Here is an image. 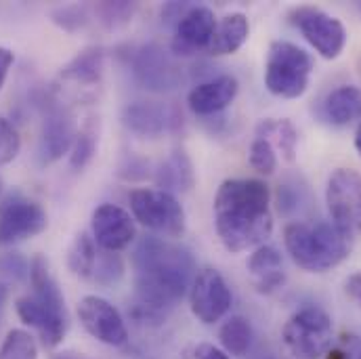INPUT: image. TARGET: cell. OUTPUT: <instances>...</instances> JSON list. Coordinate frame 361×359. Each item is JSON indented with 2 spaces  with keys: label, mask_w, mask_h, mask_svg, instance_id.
I'll list each match as a JSON object with an SVG mask.
<instances>
[{
  "label": "cell",
  "mask_w": 361,
  "mask_h": 359,
  "mask_svg": "<svg viewBox=\"0 0 361 359\" xmlns=\"http://www.w3.org/2000/svg\"><path fill=\"white\" fill-rule=\"evenodd\" d=\"M195 359H231L223 349L214 345H200L195 349Z\"/></svg>",
  "instance_id": "obj_40"
},
{
  "label": "cell",
  "mask_w": 361,
  "mask_h": 359,
  "mask_svg": "<svg viewBox=\"0 0 361 359\" xmlns=\"http://www.w3.org/2000/svg\"><path fill=\"white\" fill-rule=\"evenodd\" d=\"M118 175L126 181L145 179V177L149 175V162H145L143 158H137V156H128V158L122 162Z\"/></svg>",
  "instance_id": "obj_37"
},
{
  "label": "cell",
  "mask_w": 361,
  "mask_h": 359,
  "mask_svg": "<svg viewBox=\"0 0 361 359\" xmlns=\"http://www.w3.org/2000/svg\"><path fill=\"white\" fill-rule=\"evenodd\" d=\"M135 80L152 92H173L183 83V68L175 55L164 51L160 44H141L128 57Z\"/></svg>",
  "instance_id": "obj_9"
},
{
  "label": "cell",
  "mask_w": 361,
  "mask_h": 359,
  "mask_svg": "<svg viewBox=\"0 0 361 359\" xmlns=\"http://www.w3.org/2000/svg\"><path fill=\"white\" fill-rule=\"evenodd\" d=\"M326 204L332 223L349 238L361 233V175L353 169H336L326 187Z\"/></svg>",
  "instance_id": "obj_10"
},
{
  "label": "cell",
  "mask_w": 361,
  "mask_h": 359,
  "mask_svg": "<svg viewBox=\"0 0 361 359\" xmlns=\"http://www.w3.org/2000/svg\"><path fill=\"white\" fill-rule=\"evenodd\" d=\"M6 298H8V288H6L4 284H0V315H2V311H4Z\"/></svg>",
  "instance_id": "obj_41"
},
{
  "label": "cell",
  "mask_w": 361,
  "mask_h": 359,
  "mask_svg": "<svg viewBox=\"0 0 361 359\" xmlns=\"http://www.w3.org/2000/svg\"><path fill=\"white\" fill-rule=\"evenodd\" d=\"M103 59L105 53L99 47H89L82 53H78L63 70H61V78L70 80L74 85H82V87H94L101 83L103 76Z\"/></svg>",
  "instance_id": "obj_23"
},
{
  "label": "cell",
  "mask_w": 361,
  "mask_h": 359,
  "mask_svg": "<svg viewBox=\"0 0 361 359\" xmlns=\"http://www.w3.org/2000/svg\"><path fill=\"white\" fill-rule=\"evenodd\" d=\"M124 277V261L118 252L101 250L92 271V281L99 286H116Z\"/></svg>",
  "instance_id": "obj_30"
},
{
  "label": "cell",
  "mask_w": 361,
  "mask_h": 359,
  "mask_svg": "<svg viewBox=\"0 0 361 359\" xmlns=\"http://www.w3.org/2000/svg\"><path fill=\"white\" fill-rule=\"evenodd\" d=\"M357 6H360V8H361V2H357Z\"/></svg>",
  "instance_id": "obj_44"
},
{
  "label": "cell",
  "mask_w": 361,
  "mask_h": 359,
  "mask_svg": "<svg viewBox=\"0 0 361 359\" xmlns=\"http://www.w3.org/2000/svg\"><path fill=\"white\" fill-rule=\"evenodd\" d=\"M19 150H21V137L17 128L6 118H0V166L13 162Z\"/></svg>",
  "instance_id": "obj_34"
},
{
  "label": "cell",
  "mask_w": 361,
  "mask_h": 359,
  "mask_svg": "<svg viewBox=\"0 0 361 359\" xmlns=\"http://www.w3.org/2000/svg\"><path fill=\"white\" fill-rule=\"evenodd\" d=\"M246 269H248V275L252 279V286L261 294H273L286 281L281 255L275 246H269V244L255 248V252L248 259Z\"/></svg>",
  "instance_id": "obj_19"
},
{
  "label": "cell",
  "mask_w": 361,
  "mask_h": 359,
  "mask_svg": "<svg viewBox=\"0 0 361 359\" xmlns=\"http://www.w3.org/2000/svg\"><path fill=\"white\" fill-rule=\"evenodd\" d=\"M154 179H156L158 189H162V191H169L173 195L187 193L195 183V173H193V164H191L189 156L185 154V150L171 152L169 158L162 160L160 166L156 169Z\"/></svg>",
  "instance_id": "obj_21"
},
{
  "label": "cell",
  "mask_w": 361,
  "mask_h": 359,
  "mask_svg": "<svg viewBox=\"0 0 361 359\" xmlns=\"http://www.w3.org/2000/svg\"><path fill=\"white\" fill-rule=\"evenodd\" d=\"M135 305L166 320L189 292L195 277V259L183 244L160 236H145L133 250Z\"/></svg>",
  "instance_id": "obj_1"
},
{
  "label": "cell",
  "mask_w": 361,
  "mask_h": 359,
  "mask_svg": "<svg viewBox=\"0 0 361 359\" xmlns=\"http://www.w3.org/2000/svg\"><path fill=\"white\" fill-rule=\"evenodd\" d=\"M97 244L94 240L89 238L87 233H78L74 244L70 246L68 252V267L74 275L82 277V279H90L92 271H94V263H97Z\"/></svg>",
  "instance_id": "obj_26"
},
{
  "label": "cell",
  "mask_w": 361,
  "mask_h": 359,
  "mask_svg": "<svg viewBox=\"0 0 361 359\" xmlns=\"http://www.w3.org/2000/svg\"><path fill=\"white\" fill-rule=\"evenodd\" d=\"M0 271L11 275L13 279H27L30 277V261L23 259L19 252H8L0 259Z\"/></svg>",
  "instance_id": "obj_36"
},
{
  "label": "cell",
  "mask_w": 361,
  "mask_h": 359,
  "mask_svg": "<svg viewBox=\"0 0 361 359\" xmlns=\"http://www.w3.org/2000/svg\"><path fill=\"white\" fill-rule=\"evenodd\" d=\"M345 292H347V296H349L351 300H355L361 307V271H357V273H353V275L347 277V281H345Z\"/></svg>",
  "instance_id": "obj_39"
},
{
  "label": "cell",
  "mask_w": 361,
  "mask_h": 359,
  "mask_svg": "<svg viewBox=\"0 0 361 359\" xmlns=\"http://www.w3.org/2000/svg\"><path fill=\"white\" fill-rule=\"evenodd\" d=\"M265 359H273V358H265Z\"/></svg>",
  "instance_id": "obj_45"
},
{
  "label": "cell",
  "mask_w": 361,
  "mask_h": 359,
  "mask_svg": "<svg viewBox=\"0 0 361 359\" xmlns=\"http://www.w3.org/2000/svg\"><path fill=\"white\" fill-rule=\"evenodd\" d=\"M283 244L294 265L309 273L334 269L351 252V238L334 223L326 221L288 223L283 229Z\"/></svg>",
  "instance_id": "obj_4"
},
{
  "label": "cell",
  "mask_w": 361,
  "mask_h": 359,
  "mask_svg": "<svg viewBox=\"0 0 361 359\" xmlns=\"http://www.w3.org/2000/svg\"><path fill=\"white\" fill-rule=\"evenodd\" d=\"M0 359H38L36 339L25 330H11L0 345Z\"/></svg>",
  "instance_id": "obj_27"
},
{
  "label": "cell",
  "mask_w": 361,
  "mask_h": 359,
  "mask_svg": "<svg viewBox=\"0 0 361 359\" xmlns=\"http://www.w3.org/2000/svg\"><path fill=\"white\" fill-rule=\"evenodd\" d=\"M250 36V23L244 13H229L216 21L214 34L208 44V53L214 57L238 53Z\"/></svg>",
  "instance_id": "obj_20"
},
{
  "label": "cell",
  "mask_w": 361,
  "mask_h": 359,
  "mask_svg": "<svg viewBox=\"0 0 361 359\" xmlns=\"http://www.w3.org/2000/svg\"><path fill=\"white\" fill-rule=\"evenodd\" d=\"M53 21L66 30V32H78L82 30L90 19V8L85 4H68V6H59L51 13Z\"/></svg>",
  "instance_id": "obj_32"
},
{
  "label": "cell",
  "mask_w": 361,
  "mask_h": 359,
  "mask_svg": "<svg viewBox=\"0 0 361 359\" xmlns=\"http://www.w3.org/2000/svg\"><path fill=\"white\" fill-rule=\"evenodd\" d=\"M281 341L292 358H324L334 343L332 317L322 307H302L286 322Z\"/></svg>",
  "instance_id": "obj_6"
},
{
  "label": "cell",
  "mask_w": 361,
  "mask_h": 359,
  "mask_svg": "<svg viewBox=\"0 0 361 359\" xmlns=\"http://www.w3.org/2000/svg\"><path fill=\"white\" fill-rule=\"evenodd\" d=\"M231 288L214 267H204L195 271V277L189 288V305L191 313L202 324H216L221 322L231 309Z\"/></svg>",
  "instance_id": "obj_12"
},
{
  "label": "cell",
  "mask_w": 361,
  "mask_h": 359,
  "mask_svg": "<svg viewBox=\"0 0 361 359\" xmlns=\"http://www.w3.org/2000/svg\"><path fill=\"white\" fill-rule=\"evenodd\" d=\"M92 240L105 252H120L135 242V219L128 210L116 204H101L90 221Z\"/></svg>",
  "instance_id": "obj_14"
},
{
  "label": "cell",
  "mask_w": 361,
  "mask_h": 359,
  "mask_svg": "<svg viewBox=\"0 0 361 359\" xmlns=\"http://www.w3.org/2000/svg\"><path fill=\"white\" fill-rule=\"evenodd\" d=\"M76 135H78V128H76V120L72 111L61 105H51L42 122V130H40V143H38L40 164L44 166L53 164L59 158H63V154L72 152Z\"/></svg>",
  "instance_id": "obj_17"
},
{
  "label": "cell",
  "mask_w": 361,
  "mask_h": 359,
  "mask_svg": "<svg viewBox=\"0 0 361 359\" xmlns=\"http://www.w3.org/2000/svg\"><path fill=\"white\" fill-rule=\"evenodd\" d=\"M13 63H15V53L6 47H0V90L6 83V76H8Z\"/></svg>",
  "instance_id": "obj_38"
},
{
  "label": "cell",
  "mask_w": 361,
  "mask_h": 359,
  "mask_svg": "<svg viewBox=\"0 0 361 359\" xmlns=\"http://www.w3.org/2000/svg\"><path fill=\"white\" fill-rule=\"evenodd\" d=\"M238 90H240V85L233 76L229 74L214 76L189 90L187 105L200 118L216 116L233 103V99L238 97Z\"/></svg>",
  "instance_id": "obj_18"
},
{
  "label": "cell",
  "mask_w": 361,
  "mask_h": 359,
  "mask_svg": "<svg viewBox=\"0 0 361 359\" xmlns=\"http://www.w3.org/2000/svg\"><path fill=\"white\" fill-rule=\"evenodd\" d=\"M322 116L334 126H347L361 120V89L353 85H343L322 103Z\"/></svg>",
  "instance_id": "obj_22"
},
{
  "label": "cell",
  "mask_w": 361,
  "mask_h": 359,
  "mask_svg": "<svg viewBox=\"0 0 361 359\" xmlns=\"http://www.w3.org/2000/svg\"><path fill=\"white\" fill-rule=\"evenodd\" d=\"M214 11L202 4H191L175 25V38H173V55L175 57H189L197 51H206L210 44V38L216 28Z\"/></svg>",
  "instance_id": "obj_16"
},
{
  "label": "cell",
  "mask_w": 361,
  "mask_h": 359,
  "mask_svg": "<svg viewBox=\"0 0 361 359\" xmlns=\"http://www.w3.org/2000/svg\"><path fill=\"white\" fill-rule=\"evenodd\" d=\"M47 227V212L34 200L21 193H11L0 204V246H13L27 238H36Z\"/></svg>",
  "instance_id": "obj_11"
},
{
  "label": "cell",
  "mask_w": 361,
  "mask_h": 359,
  "mask_svg": "<svg viewBox=\"0 0 361 359\" xmlns=\"http://www.w3.org/2000/svg\"><path fill=\"white\" fill-rule=\"evenodd\" d=\"M180 120L177 107L158 101H133L122 109V124L143 139H156L166 130L179 128Z\"/></svg>",
  "instance_id": "obj_15"
},
{
  "label": "cell",
  "mask_w": 361,
  "mask_h": 359,
  "mask_svg": "<svg viewBox=\"0 0 361 359\" xmlns=\"http://www.w3.org/2000/svg\"><path fill=\"white\" fill-rule=\"evenodd\" d=\"M94 152H97V130H94V124L87 122L78 135H76V141L72 145V152H70V166L74 171H82L89 166V162L94 158Z\"/></svg>",
  "instance_id": "obj_28"
},
{
  "label": "cell",
  "mask_w": 361,
  "mask_h": 359,
  "mask_svg": "<svg viewBox=\"0 0 361 359\" xmlns=\"http://www.w3.org/2000/svg\"><path fill=\"white\" fill-rule=\"evenodd\" d=\"M248 160H250V166L269 177L275 173L277 169V156H275V147L271 145L267 139H261V137H255V141L250 143V150H248Z\"/></svg>",
  "instance_id": "obj_31"
},
{
  "label": "cell",
  "mask_w": 361,
  "mask_h": 359,
  "mask_svg": "<svg viewBox=\"0 0 361 359\" xmlns=\"http://www.w3.org/2000/svg\"><path fill=\"white\" fill-rule=\"evenodd\" d=\"M252 326L244 315H231L219 330V341L227 355L244 358L252 347Z\"/></svg>",
  "instance_id": "obj_25"
},
{
  "label": "cell",
  "mask_w": 361,
  "mask_h": 359,
  "mask_svg": "<svg viewBox=\"0 0 361 359\" xmlns=\"http://www.w3.org/2000/svg\"><path fill=\"white\" fill-rule=\"evenodd\" d=\"M133 219L160 238L185 233V210L177 195L162 189H133L128 193Z\"/></svg>",
  "instance_id": "obj_7"
},
{
  "label": "cell",
  "mask_w": 361,
  "mask_h": 359,
  "mask_svg": "<svg viewBox=\"0 0 361 359\" xmlns=\"http://www.w3.org/2000/svg\"><path fill=\"white\" fill-rule=\"evenodd\" d=\"M255 133H257V137L267 139L275 150H279L286 162H294L296 160L298 130H296V126L290 120H286V118H281V120H275V118L261 120L257 124Z\"/></svg>",
  "instance_id": "obj_24"
},
{
  "label": "cell",
  "mask_w": 361,
  "mask_h": 359,
  "mask_svg": "<svg viewBox=\"0 0 361 359\" xmlns=\"http://www.w3.org/2000/svg\"><path fill=\"white\" fill-rule=\"evenodd\" d=\"M212 210L216 236L233 255L263 246L273 231L271 193L265 181H223L216 189Z\"/></svg>",
  "instance_id": "obj_2"
},
{
  "label": "cell",
  "mask_w": 361,
  "mask_h": 359,
  "mask_svg": "<svg viewBox=\"0 0 361 359\" xmlns=\"http://www.w3.org/2000/svg\"><path fill=\"white\" fill-rule=\"evenodd\" d=\"M324 359H361V336L355 332H343Z\"/></svg>",
  "instance_id": "obj_35"
},
{
  "label": "cell",
  "mask_w": 361,
  "mask_h": 359,
  "mask_svg": "<svg viewBox=\"0 0 361 359\" xmlns=\"http://www.w3.org/2000/svg\"><path fill=\"white\" fill-rule=\"evenodd\" d=\"M290 23L302 34V38L324 57L336 59L347 47V28L345 23L317 8V6H296L290 11Z\"/></svg>",
  "instance_id": "obj_8"
},
{
  "label": "cell",
  "mask_w": 361,
  "mask_h": 359,
  "mask_svg": "<svg viewBox=\"0 0 361 359\" xmlns=\"http://www.w3.org/2000/svg\"><path fill=\"white\" fill-rule=\"evenodd\" d=\"M313 57L302 47L275 40L271 42L265 63V87L281 99H298L309 89Z\"/></svg>",
  "instance_id": "obj_5"
},
{
  "label": "cell",
  "mask_w": 361,
  "mask_h": 359,
  "mask_svg": "<svg viewBox=\"0 0 361 359\" xmlns=\"http://www.w3.org/2000/svg\"><path fill=\"white\" fill-rule=\"evenodd\" d=\"M137 4L133 2H99L94 4V17L105 30H118L126 25L135 13Z\"/></svg>",
  "instance_id": "obj_29"
},
{
  "label": "cell",
  "mask_w": 361,
  "mask_h": 359,
  "mask_svg": "<svg viewBox=\"0 0 361 359\" xmlns=\"http://www.w3.org/2000/svg\"><path fill=\"white\" fill-rule=\"evenodd\" d=\"M55 359H87V358H76L74 353H66V355H57Z\"/></svg>",
  "instance_id": "obj_43"
},
{
  "label": "cell",
  "mask_w": 361,
  "mask_h": 359,
  "mask_svg": "<svg viewBox=\"0 0 361 359\" xmlns=\"http://www.w3.org/2000/svg\"><path fill=\"white\" fill-rule=\"evenodd\" d=\"M355 150H357V154H360L361 158V122L360 126H357V130H355Z\"/></svg>",
  "instance_id": "obj_42"
},
{
  "label": "cell",
  "mask_w": 361,
  "mask_h": 359,
  "mask_svg": "<svg viewBox=\"0 0 361 359\" xmlns=\"http://www.w3.org/2000/svg\"><path fill=\"white\" fill-rule=\"evenodd\" d=\"M30 284L32 294L17 298L15 309L19 320L34 328L47 349H55L68 334V311L63 292L49 269L44 257L30 261Z\"/></svg>",
  "instance_id": "obj_3"
},
{
  "label": "cell",
  "mask_w": 361,
  "mask_h": 359,
  "mask_svg": "<svg viewBox=\"0 0 361 359\" xmlns=\"http://www.w3.org/2000/svg\"><path fill=\"white\" fill-rule=\"evenodd\" d=\"M78 317L90 336L109 347L128 343V328L120 311L103 296L89 294L78 303Z\"/></svg>",
  "instance_id": "obj_13"
},
{
  "label": "cell",
  "mask_w": 361,
  "mask_h": 359,
  "mask_svg": "<svg viewBox=\"0 0 361 359\" xmlns=\"http://www.w3.org/2000/svg\"><path fill=\"white\" fill-rule=\"evenodd\" d=\"M275 202H277V210L286 217L294 214L300 210L302 202H305V189L298 185V183H290V181H283L279 183L277 187V193H275Z\"/></svg>",
  "instance_id": "obj_33"
}]
</instances>
